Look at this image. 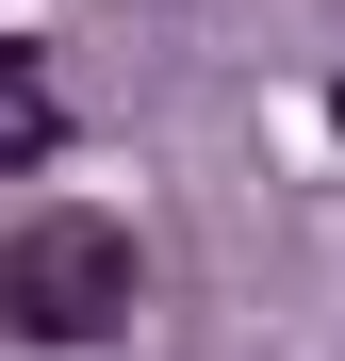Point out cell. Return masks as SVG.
Instances as JSON below:
<instances>
[{
    "mask_svg": "<svg viewBox=\"0 0 345 361\" xmlns=\"http://www.w3.org/2000/svg\"><path fill=\"white\" fill-rule=\"evenodd\" d=\"M329 115H345V82H329Z\"/></svg>",
    "mask_w": 345,
    "mask_h": 361,
    "instance_id": "3957f363",
    "label": "cell"
},
{
    "mask_svg": "<svg viewBox=\"0 0 345 361\" xmlns=\"http://www.w3.org/2000/svg\"><path fill=\"white\" fill-rule=\"evenodd\" d=\"M33 99H49V49H17V33H0V132H17Z\"/></svg>",
    "mask_w": 345,
    "mask_h": 361,
    "instance_id": "7a4b0ae2",
    "label": "cell"
},
{
    "mask_svg": "<svg viewBox=\"0 0 345 361\" xmlns=\"http://www.w3.org/2000/svg\"><path fill=\"white\" fill-rule=\"evenodd\" d=\"M132 295H148L132 214H33L17 247H0V329L17 345H115Z\"/></svg>",
    "mask_w": 345,
    "mask_h": 361,
    "instance_id": "6da1fadb",
    "label": "cell"
}]
</instances>
